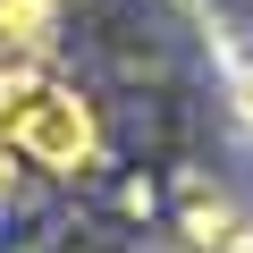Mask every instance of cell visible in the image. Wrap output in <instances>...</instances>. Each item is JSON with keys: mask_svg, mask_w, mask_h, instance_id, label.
I'll return each instance as SVG.
<instances>
[{"mask_svg": "<svg viewBox=\"0 0 253 253\" xmlns=\"http://www.w3.org/2000/svg\"><path fill=\"white\" fill-rule=\"evenodd\" d=\"M0 152L26 161V169H51V177L93 169V110H84V93L59 84V76H34V68L0 76Z\"/></svg>", "mask_w": 253, "mask_h": 253, "instance_id": "cell-1", "label": "cell"}, {"mask_svg": "<svg viewBox=\"0 0 253 253\" xmlns=\"http://www.w3.org/2000/svg\"><path fill=\"white\" fill-rule=\"evenodd\" d=\"M59 26V0H0V42H17V51H42Z\"/></svg>", "mask_w": 253, "mask_h": 253, "instance_id": "cell-2", "label": "cell"}, {"mask_svg": "<svg viewBox=\"0 0 253 253\" xmlns=\"http://www.w3.org/2000/svg\"><path fill=\"white\" fill-rule=\"evenodd\" d=\"M0 186H9V152H0Z\"/></svg>", "mask_w": 253, "mask_h": 253, "instance_id": "cell-3", "label": "cell"}, {"mask_svg": "<svg viewBox=\"0 0 253 253\" xmlns=\"http://www.w3.org/2000/svg\"><path fill=\"white\" fill-rule=\"evenodd\" d=\"M245 101H253V76H245Z\"/></svg>", "mask_w": 253, "mask_h": 253, "instance_id": "cell-4", "label": "cell"}]
</instances>
